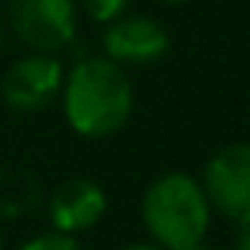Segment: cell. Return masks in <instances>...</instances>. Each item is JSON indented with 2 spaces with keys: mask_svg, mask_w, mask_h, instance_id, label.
I'll use <instances>...</instances> for the list:
<instances>
[{
  "mask_svg": "<svg viewBox=\"0 0 250 250\" xmlns=\"http://www.w3.org/2000/svg\"><path fill=\"white\" fill-rule=\"evenodd\" d=\"M233 250H250V224L248 227H239L236 242H233Z\"/></svg>",
  "mask_w": 250,
  "mask_h": 250,
  "instance_id": "30bf717a",
  "label": "cell"
},
{
  "mask_svg": "<svg viewBox=\"0 0 250 250\" xmlns=\"http://www.w3.org/2000/svg\"><path fill=\"white\" fill-rule=\"evenodd\" d=\"M0 50H3V23H0Z\"/></svg>",
  "mask_w": 250,
  "mask_h": 250,
  "instance_id": "5bb4252c",
  "label": "cell"
},
{
  "mask_svg": "<svg viewBox=\"0 0 250 250\" xmlns=\"http://www.w3.org/2000/svg\"><path fill=\"white\" fill-rule=\"evenodd\" d=\"M195 250H209V248H207V242H204V245H198Z\"/></svg>",
  "mask_w": 250,
  "mask_h": 250,
  "instance_id": "9a60e30c",
  "label": "cell"
},
{
  "mask_svg": "<svg viewBox=\"0 0 250 250\" xmlns=\"http://www.w3.org/2000/svg\"><path fill=\"white\" fill-rule=\"evenodd\" d=\"M172 47L169 29L148 15H128L105 23L102 32V56L120 67H143L160 62Z\"/></svg>",
  "mask_w": 250,
  "mask_h": 250,
  "instance_id": "8992f818",
  "label": "cell"
},
{
  "mask_svg": "<svg viewBox=\"0 0 250 250\" xmlns=\"http://www.w3.org/2000/svg\"><path fill=\"white\" fill-rule=\"evenodd\" d=\"M6 248V239H3V230H0V250Z\"/></svg>",
  "mask_w": 250,
  "mask_h": 250,
  "instance_id": "4fadbf2b",
  "label": "cell"
},
{
  "mask_svg": "<svg viewBox=\"0 0 250 250\" xmlns=\"http://www.w3.org/2000/svg\"><path fill=\"white\" fill-rule=\"evenodd\" d=\"M9 26L29 53L59 56L79 29V0H6Z\"/></svg>",
  "mask_w": 250,
  "mask_h": 250,
  "instance_id": "3957f363",
  "label": "cell"
},
{
  "mask_svg": "<svg viewBox=\"0 0 250 250\" xmlns=\"http://www.w3.org/2000/svg\"><path fill=\"white\" fill-rule=\"evenodd\" d=\"M201 187L212 212H221L230 224H250V143H230L218 148L201 175Z\"/></svg>",
  "mask_w": 250,
  "mask_h": 250,
  "instance_id": "277c9868",
  "label": "cell"
},
{
  "mask_svg": "<svg viewBox=\"0 0 250 250\" xmlns=\"http://www.w3.org/2000/svg\"><path fill=\"white\" fill-rule=\"evenodd\" d=\"M64 84V64L50 53L21 56L0 79V96L15 114H41L59 96Z\"/></svg>",
  "mask_w": 250,
  "mask_h": 250,
  "instance_id": "5b68a950",
  "label": "cell"
},
{
  "mask_svg": "<svg viewBox=\"0 0 250 250\" xmlns=\"http://www.w3.org/2000/svg\"><path fill=\"white\" fill-rule=\"evenodd\" d=\"M248 105H250V90H248Z\"/></svg>",
  "mask_w": 250,
  "mask_h": 250,
  "instance_id": "2e32d148",
  "label": "cell"
},
{
  "mask_svg": "<svg viewBox=\"0 0 250 250\" xmlns=\"http://www.w3.org/2000/svg\"><path fill=\"white\" fill-rule=\"evenodd\" d=\"M62 111L73 134L108 140L120 134L134 114V84L125 67L99 56H84L64 73Z\"/></svg>",
  "mask_w": 250,
  "mask_h": 250,
  "instance_id": "6da1fadb",
  "label": "cell"
},
{
  "mask_svg": "<svg viewBox=\"0 0 250 250\" xmlns=\"http://www.w3.org/2000/svg\"><path fill=\"white\" fill-rule=\"evenodd\" d=\"M18 250H82V245L76 236H64V233L50 230V233H41V236L23 242Z\"/></svg>",
  "mask_w": 250,
  "mask_h": 250,
  "instance_id": "9c48e42d",
  "label": "cell"
},
{
  "mask_svg": "<svg viewBox=\"0 0 250 250\" xmlns=\"http://www.w3.org/2000/svg\"><path fill=\"white\" fill-rule=\"evenodd\" d=\"M82 3V12L93 21V23H111L117 18H123L131 6V0H79Z\"/></svg>",
  "mask_w": 250,
  "mask_h": 250,
  "instance_id": "ba28073f",
  "label": "cell"
},
{
  "mask_svg": "<svg viewBox=\"0 0 250 250\" xmlns=\"http://www.w3.org/2000/svg\"><path fill=\"white\" fill-rule=\"evenodd\" d=\"M108 212V195L90 178H67L47 198L50 227L64 236H82L93 230Z\"/></svg>",
  "mask_w": 250,
  "mask_h": 250,
  "instance_id": "52a82bcc",
  "label": "cell"
},
{
  "mask_svg": "<svg viewBox=\"0 0 250 250\" xmlns=\"http://www.w3.org/2000/svg\"><path fill=\"white\" fill-rule=\"evenodd\" d=\"M120 250H163L160 245H154V242H134V245H125Z\"/></svg>",
  "mask_w": 250,
  "mask_h": 250,
  "instance_id": "8fae6325",
  "label": "cell"
},
{
  "mask_svg": "<svg viewBox=\"0 0 250 250\" xmlns=\"http://www.w3.org/2000/svg\"><path fill=\"white\" fill-rule=\"evenodd\" d=\"M157 3H163V6H184L189 0H157Z\"/></svg>",
  "mask_w": 250,
  "mask_h": 250,
  "instance_id": "7c38bea8",
  "label": "cell"
},
{
  "mask_svg": "<svg viewBox=\"0 0 250 250\" xmlns=\"http://www.w3.org/2000/svg\"><path fill=\"white\" fill-rule=\"evenodd\" d=\"M140 218L151 242L163 250H195L207 242L212 207L195 175L166 172L143 192Z\"/></svg>",
  "mask_w": 250,
  "mask_h": 250,
  "instance_id": "7a4b0ae2",
  "label": "cell"
}]
</instances>
